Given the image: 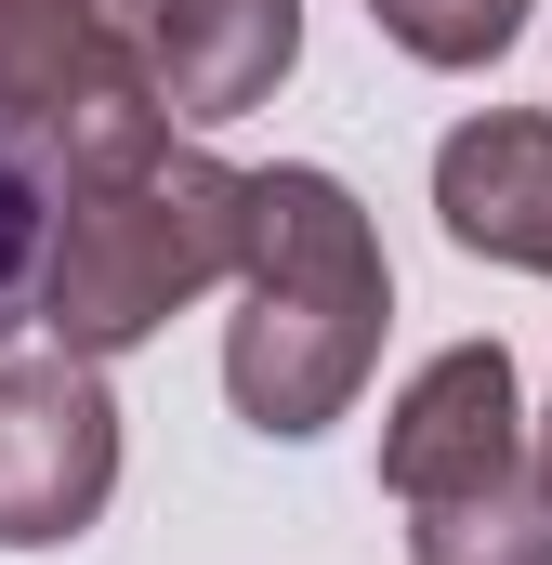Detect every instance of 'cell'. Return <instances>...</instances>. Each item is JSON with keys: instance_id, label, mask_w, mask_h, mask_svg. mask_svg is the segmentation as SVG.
<instances>
[{"instance_id": "1", "label": "cell", "mask_w": 552, "mask_h": 565, "mask_svg": "<svg viewBox=\"0 0 552 565\" xmlns=\"http://www.w3.org/2000/svg\"><path fill=\"white\" fill-rule=\"evenodd\" d=\"M382 355V250L369 211L329 171H251V250H237V329H224V395L237 422L302 447L355 408Z\"/></svg>"}, {"instance_id": "2", "label": "cell", "mask_w": 552, "mask_h": 565, "mask_svg": "<svg viewBox=\"0 0 552 565\" xmlns=\"http://www.w3.org/2000/svg\"><path fill=\"white\" fill-rule=\"evenodd\" d=\"M251 250V171L158 145L132 171H79L53 198V264H40V329L66 355H132L171 302L237 277Z\"/></svg>"}, {"instance_id": "3", "label": "cell", "mask_w": 552, "mask_h": 565, "mask_svg": "<svg viewBox=\"0 0 552 565\" xmlns=\"http://www.w3.org/2000/svg\"><path fill=\"white\" fill-rule=\"evenodd\" d=\"M0 119L53 158V184L158 158V0H0Z\"/></svg>"}, {"instance_id": "4", "label": "cell", "mask_w": 552, "mask_h": 565, "mask_svg": "<svg viewBox=\"0 0 552 565\" xmlns=\"http://www.w3.org/2000/svg\"><path fill=\"white\" fill-rule=\"evenodd\" d=\"M119 487V408L93 355H0V553H53Z\"/></svg>"}, {"instance_id": "5", "label": "cell", "mask_w": 552, "mask_h": 565, "mask_svg": "<svg viewBox=\"0 0 552 565\" xmlns=\"http://www.w3.org/2000/svg\"><path fill=\"white\" fill-rule=\"evenodd\" d=\"M500 473H527L513 355L500 342H447L408 395H395V422H382V487L421 513V500H460V487H500Z\"/></svg>"}, {"instance_id": "6", "label": "cell", "mask_w": 552, "mask_h": 565, "mask_svg": "<svg viewBox=\"0 0 552 565\" xmlns=\"http://www.w3.org/2000/svg\"><path fill=\"white\" fill-rule=\"evenodd\" d=\"M434 211L460 250L552 277V119H460L434 145Z\"/></svg>"}, {"instance_id": "7", "label": "cell", "mask_w": 552, "mask_h": 565, "mask_svg": "<svg viewBox=\"0 0 552 565\" xmlns=\"http://www.w3.org/2000/svg\"><path fill=\"white\" fill-rule=\"evenodd\" d=\"M302 53V0H158V93L171 119H251Z\"/></svg>"}, {"instance_id": "8", "label": "cell", "mask_w": 552, "mask_h": 565, "mask_svg": "<svg viewBox=\"0 0 552 565\" xmlns=\"http://www.w3.org/2000/svg\"><path fill=\"white\" fill-rule=\"evenodd\" d=\"M408 565H552V487H540V460L500 473V487L421 500L408 513Z\"/></svg>"}, {"instance_id": "9", "label": "cell", "mask_w": 552, "mask_h": 565, "mask_svg": "<svg viewBox=\"0 0 552 565\" xmlns=\"http://www.w3.org/2000/svg\"><path fill=\"white\" fill-rule=\"evenodd\" d=\"M53 198H66V184H53V158H40V145H26L13 119H0V355H13L26 329H40V264H53Z\"/></svg>"}, {"instance_id": "10", "label": "cell", "mask_w": 552, "mask_h": 565, "mask_svg": "<svg viewBox=\"0 0 552 565\" xmlns=\"http://www.w3.org/2000/svg\"><path fill=\"white\" fill-rule=\"evenodd\" d=\"M369 13H382V40L421 53V66H487L527 26V0H369Z\"/></svg>"}, {"instance_id": "11", "label": "cell", "mask_w": 552, "mask_h": 565, "mask_svg": "<svg viewBox=\"0 0 552 565\" xmlns=\"http://www.w3.org/2000/svg\"><path fill=\"white\" fill-rule=\"evenodd\" d=\"M540 487H552V422H540Z\"/></svg>"}]
</instances>
